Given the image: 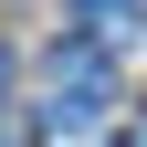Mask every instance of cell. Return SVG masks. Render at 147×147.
Returning a JSON list of instances; mask_svg holds the SVG:
<instances>
[{
    "label": "cell",
    "instance_id": "cell-2",
    "mask_svg": "<svg viewBox=\"0 0 147 147\" xmlns=\"http://www.w3.org/2000/svg\"><path fill=\"white\" fill-rule=\"evenodd\" d=\"M74 32H84V42H105V53H116L126 32H137V0H74Z\"/></svg>",
    "mask_w": 147,
    "mask_h": 147
},
{
    "label": "cell",
    "instance_id": "cell-1",
    "mask_svg": "<svg viewBox=\"0 0 147 147\" xmlns=\"http://www.w3.org/2000/svg\"><path fill=\"white\" fill-rule=\"evenodd\" d=\"M105 105H116V63H105V42H53V74H42V105H32V126L42 137H95Z\"/></svg>",
    "mask_w": 147,
    "mask_h": 147
},
{
    "label": "cell",
    "instance_id": "cell-4",
    "mask_svg": "<svg viewBox=\"0 0 147 147\" xmlns=\"http://www.w3.org/2000/svg\"><path fill=\"white\" fill-rule=\"evenodd\" d=\"M137 137H147V105H137Z\"/></svg>",
    "mask_w": 147,
    "mask_h": 147
},
{
    "label": "cell",
    "instance_id": "cell-3",
    "mask_svg": "<svg viewBox=\"0 0 147 147\" xmlns=\"http://www.w3.org/2000/svg\"><path fill=\"white\" fill-rule=\"evenodd\" d=\"M11 74H21V53H11V42H0V105H11Z\"/></svg>",
    "mask_w": 147,
    "mask_h": 147
}]
</instances>
